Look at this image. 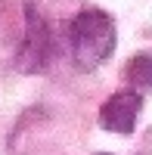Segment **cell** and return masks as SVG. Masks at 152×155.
I'll return each instance as SVG.
<instances>
[{
  "mask_svg": "<svg viewBox=\"0 0 152 155\" xmlns=\"http://www.w3.org/2000/svg\"><path fill=\"white\" fill-rule=\"evenodd\" d=\"M28 59H31V65H28V71H34V68H41L44 65V56H47V50H50V31H47V25L41 22L31 12L28 16Z\"/></svg>",
  "mask_w": 152,
  "mask_h": 155,
  "instance_id": "3957f363",
  "label": "cell"
},
{
  "mask_svg": "<svg viewBox=\"0 0 152 155\" xmlns=\"http://www.w3.org/2000/svg\"><path fill=\"white\" fill-rule=\"evenodd\" d=\"M124 81L134 87V93L152 90V53H137L124 68Z\"/></svg>",
  "mask_w": 152,
  "mask_h": 155,
  "instance_id": "277c9868",
  "label": "cell"
},
{
  "mask_svg": "<svg viewBox=\"0 0 152 155\" xmlns=\"http://www.w3.org/2000/svg\"><path fill=\"white\" fill-rule=\"evenodd\" d=\"M96 155H112V152H96Z\"/></svg>",
  "mask_w": 152,
  "mask_h": 155,
  "instance_id": "5b68a950",
  "label": "cell"
},
{
  "mask_svg": "<svg viewBox=\"0 0 152 155\" xmlns=\"http://www.w3.org/2000/svg\"><path fill=\"white\" fill-rule=\"evenodd\" d=\"M68 50L81 68H96L115 50V19L99 6H84L68 22Z\"/></svg>",
  "mask_w": 152,
  "mask_h": 155,
  "instance_id": "6da1fadb",
  "label": "cell"
},
{
  "mask_svg": "<svg viewBox=\"0 0 152 155\" xmlns=\"http://www.w3.org/2000/svg\"><path fill=\"white\" fill-rule=\"evenodd\" d=\"M140 109H143V96L140 93H134V90H118V93H112L103 102V109H99V127L127 137L137 127Z\"/></svg>",
  "mask_w": 152,
  "mask_h": 155,
  "instance_id": "7a4b0ae2",
  "label": "cell"
}]
</instances>
